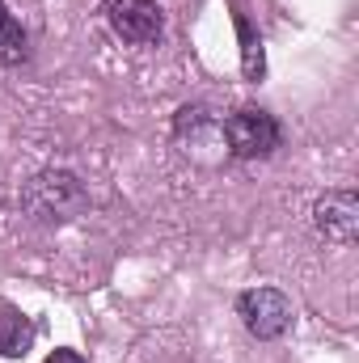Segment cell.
Listing matches in <instances>:
<instances>
[{
    "label": "cell",
    "mask_w": 359,
    "mask_h": 363,
    "mask_svg": "<svg viewBox=\"0 0 359 363\" xmlns=\"http://www.w3.org/2000/svg\"><path fill=\"white\" fill-rule=\"evenodd\" d=\"M106 17H110V30L131 47H153L165 34V13L157 0H110Z\"/></svg>",
    "instance_id": "4"
},
{
    "label": "cell",
    "mask_w": 359,
    "mask_h": 363,
    "mask_svg": "<svg viewBox=\"0 0 359 363\" xmlns=\"http://www.w3.org/2000/svg\"><path fill=\"white\" fill-rule=\"evenodd\" d=\"M85 207H89V194H85L81 178L68 169H47V174L30 178L21 190V211L34 224H68Z\"/></svg>",
    "instance_id": "1"
},
{
    "label": "cell",
    "mask_w": 359,
    "mask_h": 363,
    "mask_svg": "<svg viewBox=\"0 0 359 363\" xmlns=\"http://www.w3.org/2000/svg\"><path fill=\"white\" fill-rule=\"evenodd\" d=\"M30 55V43H26V30L17 26V17L9 13V4L0 0V64L13 68Z\"/></svg>",
    "instance_id": "8"
},
{
    "label": "cell",
    "mask_w": 359,
    "mask_h": 363,
    "mask_svg": "<svg viewBox=\"0 0 359 363\" xmlns=\"http://www.w3.org/2000/svg\"><path fill=\"white\" fill-rule=\"evenodd\" d=\"M233 26H237V38H241V72H245V81H263V77H267L263 38L254 34V26H250L245 13H233Z\"/></svg>",
    "instance_id": "7"
},
{
    "label": "cell",
    "mask_w": 359,
    "mask_h": 363,
    "mask_svg": "<svg viewBox=\"0 0 359 363\" xmlns=\"http://www.w3.org/2000/svg\"><path fill=\"white\" fill-rule=\"evenodd\" d=\"M313 224L326 241L334 245H351L359 233V199L355 190H326L313 207Z\"/></svg>",
    "instance_id": "5"
},
{
    "label": "cell",
    "mask_w": 359,
    "mask_h": 363,
    "mask_svg": "<svg viewBox=\"0 0 359 363\" xmlns=\"http://www.w3.org/2000/svg\"><path fill=\"white\" fill-rule=\"evenodd\" d=\"M220 135H224V144H228V152H233L237 161H258V157H270V152L283 144V131H279L275 114L254 110V106H245V110L228 114V118L220 123Z\"/></svg>",
    "instance_id": "2"
},
{
    "label": "cell",
    "mask_w": 359,
    "mask_h": 363,
    "mask_svg": "<svg viewBox=\"0 0 359 363\" xmlns=\"http://www.w3.org/2000/svg\"><path fill=\"white\" fill-rule=\"evenodd\" d=\"M237 317H241V325L258 342H270V338L287 334V325H292V300L279 287H250V291L237 296Z\"/></svg>",
    "instance_id": "3"
},
{
    "label": "cell",
    "mask_w": 359,
    "mask_h": 363,
    "mask_svg": "<svg viewBox=\"0 0 359 363\" xmlns=\"http://www.w3.org/2000/svg\"><path fill=\"white\" fill-rule=\"evenodd\" d=\"M30 342H34L30 317H26L17 304L0 300V359H21V355L30 351Z\"/></svg>",
    "instance_id": "6"
},
{
    "label": "cell",
    "mask_w": 359,
    "mask_h": 363,
    "mask_svg": "<svg viewBox=\"0 0 359 363\" xmlns=\"http://www.w3.org/2000/svg\"><path fill=\"white\" fill-rule=\"evenodd\" d=\"M43 363H85V359H81L77 351H55V355H47Z\"/></svg>",
    "instance_id": "9"
}]
</instances>
